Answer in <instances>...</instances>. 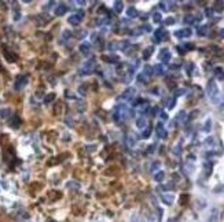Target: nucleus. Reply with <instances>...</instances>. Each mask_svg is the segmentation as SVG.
I'll list each match as a JSON object with an SVG mask.
<instances>
[{"label":"nucleus","mask_w":224,"mask_h":222,"mask_svg":"<svg viewBox=\"0 0 224 222\" xmlns=\"http://www.w3.org/2000/svg\"><path fill=\"white\" fill-rule=\"evenodd\" d=\"M206 93H208L209 99H210L215 104H219V103H220V93H219V88H217L216 82H215L213 80H209V82H208V86H206Z\"/></svg>","instance_id":"1"},{"label":"nucleus","mask_w":224,"mask_h":222,"mask_svg":"<svg viewBox=\"0 0 224 222\" xmlns=\"http://www.w3.org/2000/svg\"><path fill=\"white\" fill-rule=\"evenodd\" d=\"M129 117H132V111L128 110V107L125 104H118L117 108L114 111V121L116 122H121V121H125Z\"/></svg>","instance_id":"2"},{"label":"nucleus","mask_w":224,"mask_h":222,"mask_svg":"<svg viewBox=\"0 0 224 222\" xmlns=\"http://www.w3.org/2000/svg\"><path fill=\"white\" fill-rule=\"evenodd\" d=\"M95 66H96V61H95V58L87 59V61H85L80 66V74H83V75L91 74L93 70H95Z\"/></svg>","instance_id":"3"},{"label":"nucleus","mask_w":224,"mask_h":222,"mask_svg":"<svg viewBox=\"0 0 224 222\" xmlns=\"http://www.w3.org/2000/svg\"><path fill=\"white\" fill-rule=\"evenodd\" d=\"M26 84H28V75H18L17 77V80H15V82H14V88L17 89V91H19V89H22L24 86H26Z\"/></svg>","instance_id":"4"},{"label":"nucleus","mask_w":224,"mask_h":222,"mask_svg":"<svg viewBox=\"0 0 224 222\" xmlns=\"http://www.w3.org/2000/svg\"><path fill=\"white\" fill-rule=\"evenodd\" d=\"M166 38H168V33L165 32L164 28H160V29H157V30L154 32V41H156V43H160V41L166 40Z\"/></svg>","instance_id":"5"},{"label":"nucleus","mask_w":224,"mask_h":222,"mask_svg":"<svg viewBox=\"0 0 224 222\" xmlns=\"http://www.w3.org/2000/svg\"><path fill=\"white\" fill-rule=\"evenodd\" d=\"M158 58H160V61H161L162 63H168V62L171 61V58H172V55H171V51H169L168 48L161 49V52H160Z\"/></svg>","instance_id":"6"},{"label":"nucleus","mask_w":224,"mask_h":222,"mask_svg":"<svg viewBox=\"0 0 224 222\" xmlns=\"http://www.w3.org/2000/svg\"><path fill=\"white\" fill-rule=\"evenodd\" d=\"M191 29L190 28H184V29H180V30H176L175 32V37L177 38H186V37H190L191 36Z\"/></svg>","instance_id":"7"},{"label":"nucleus","mask_w":224,"mask_h":222,"mask_svg":"<svg viewBox=\"0 0 224 222\" xmlns=\"http://www.w3.org/2000/svg\"><path fill=\"white\" fill-rule=\"evenodd\" d=\"M81 19H83V12H81V11L74 12V14H72V15L69 17V24L79 25L81 22Z\"/></svg>","instance_id":"8"},{"label":"nucleus","mask_w":224,"mask_h":222,"mask_svg":"<svg viewBox=\"0 0 224 222\" xmlns=\"http://www.w3.org/2000/svg\"><path fill=\"white\" fill-rule=\"evenodd\" d=\"M133 96H135V88H127L124 92L121 93L120 99H122V100H132Z\"/></svg>","instance_id":"9"},{"label":"nucleus","mask_w":224,"mask_h":222,"mask_svg":"<svg viewBox=\"0 0 224 222\" xmlns=\"http://www.w3.org/2000/svg\"><path fill=\"white\" fill-rule=\"evenodd\" d=\"M156 133H157V136H158L160 139H166V136H168L166 130H165V128H164V125H162L161 122L157 123V126H156Z\"/></svg>","instance_id":"10"},{"label":"nucleus","mask_w":224,"mask_h":222,"mask_svg":"<svg viewBox=\"0 0 224 222\" xmlns=\"http://www.w3.org/2000/svg\"><path fill=\"white\" fill-rule=\"evenodd\" d=\"M201 15L199 17H194V15H186L184 18H183V22L184 24H187V25H193V24H195V22H199L201 21Z\"/></svg>","instance_id":"11"},{"label":"nucleus","mask_w":224,"mask_h":222,"mask_svg":"<svg viewBox=\"0 0 224 222\" xmlns=\"http://www.w3.org/2000/svg\"><path fill=\"white\" fill-rule=\"evenodd\" d=\"M161 199H162V202H164L165 204L171 206V204L173 203L175 196L172 195V193H162V195H161Z\"/></svg>","instance_id":"12"},{"label":"nucleus","mask_w":224,"mask_h":222,"mask_svg":"<svg viewBox=\"0 0 224 222\" xmlns=\"http://www.w3.org/2000/svg\"><path fill=\"white\" fill-rule=\"evenodd\" d=\"M79 49H80V52L83 54V55H88V54L91 52V44L89 43H81L80 47H79Z\"/></svg>","instance_id":"13"},{"label":"nucleus","mask_w":224,"mask_h":222,"mask_svg":"<svg viewBox=\"0 0 224 222\" xmlns=\"http://www.w3.org/2000/svg\"><path fill=\"white\" fill-rule=\"evenodd\" d=\"M125 144H127V147H129V148H133L136 145V140H135L133 135H128L125 137Z\"/></svg>","instance_id":"14"},{"label":"nucleus","mask_w":224,"mask_h":222,"mask_svg":"<svg viewBox=\"0 0 224 222\" xmlns=\"http://www.w3.org/2000/svg\"><path fill=\"white\" fill-rule=\"evenodd\" d=\"M19 125H21V119L18 118V115H13L11 119H10V126H11L13 129H18Z\"/></svg>","instance_id":"15"},{"label":"nucleus","mask_w":224,"mask_h":222,"mask_svg":"<svg viewBox=\"0 0 224 222\" xmlns=\"http://www.w3.org/2000/svg\"><path fill=\"white\" fill-rule=\"evenodd\" d=\"M208 32H209V26L208 25H201V26H198V29H197V34L204 37L208 34Z\"/></svg>","instance_id":"16"},{"label":"nucleus","mask_w":224,"mask_h":222,"mask_svg":"<svg viewBox=\"0 0 224 222\" xmlns=\"http://www.w3.org/2000/svg\"><path fill=\"white\" fill-rule=\"evenodd\" d=\"M136 128L137 129H144V128H147V119L144 117H139L136 119Z\"/></svg>","instance_id":"17"},{"label":"nucleus","mask_w":224,"mask_h":222,"mask_svg":"<svg viewBox=\"0 0 224 222\" xmlns=\"http://www.w3.org/2000/svg\"><path fill=\"white\" fill-rule=\"evenodd\" d=\"M66 11H68V6H66V4H59V6L55 8V15L61 17L63 14H66Z\"/></svg>","instance_id":"18"},{"label":"nucleus","mask_w":224,"mask_h":222,"mask_svg":"<svg viewBox=\"0 0 224 222\" xmlns=\"http://www.w3.org/2000/svg\"><path fill=\"white\" fill-rule=\"evenodd\" d=\"M103 61L107 62V63H118L120 58L116 55H105L103 56Z\"/></svg>","instance_id":"19"},{"label":"nucleus","mask_w":224,"mask_h":222,"mask_svg":"<svg viewBox=\"0 0 224 222\" xmlns=\"http://www.w3.org/2000/svg\"><path fill=\"white\" fill-rule=\"evenodd\" d=\"M153 73H156L157 75H164V74H165V67H164V65H156V66L153 67Z\"/></svg>","instance_id":"20"},{"label":"nucleus","mask_w":224,"mask_h":222,"mask_svg":"<svg viewBox=\"0 0 224 222\" xmlns=\"http://www.w3.org/2000/svg\"><path fill=\"white\" fill-rule=\"evenodd\" d=\"M186 118H187V115H186L184 111L179 112V115L175 118V121H173V126H176V123H180V122H183V121H186Z\"/></svg>","instance_id":"21"},{"label":"nucleus","mask_w":224,"mask_h":222,"mask_svg":"<svg viewBox=\"0 0 224 222\" xmlns=\"http://www.w3.org/2000/svg\"><path fill=\"white\" fill-rule=\"evenodd\" d=\"M4 56L7 58V61L8 62H15L17 61V55L11 52V51H8V49H4Z\"/></svg>","instance_id":"22"},{"label":"nucleus","mask_w":224,"mask_h":222,"mask_svg":"<svg viewBox=\"0 0 224 222\" xmlns=\"http://www.w3.org/2000/svg\"><path fill=\"white\" fill-rule=\"evenodd\" d=\"M153 52H154V47H147V48H144V51H143V59L144 61L150 59V56L153 55Z\"/></svg>","instance_id":"23"},{"label":"nucleus","mask_w":224,"mask_h":222,"mask_svg":"<svg viewBox=\"0 0 224 222\" xmlns=\"http://www.w3.org/2000/svg\"><path fill=\"white\" fill-rule=\"evenodd\" d=\"M215 75L219 81H223L224 80V70L221 67H215Z\"/></svg>","instance_id":"24"},{"label":"nucleus","mask_w":224,"mask_h":222,"mask_svg":"<svg viewBox=\"0 0 224 222\" xmlns=\"http://www.w3.org/2000/svg\"><path fill=\"white\" fill-rule=\"evenodd\" d=\"M209 222H219V210L217 209L212 210V214L209 217Z\"/></svg>","instance_id":"25"},{"label":"nucleus","mask_w":224,"mask_h":222,"mask_svg":"<svg viewBox=\"0 0 224 222\" xmlns=\"http://www.w3.org/2000/svg\"><path fill=\"white\" fill-rule=\"evenodd\" d=\"M127 15L129 17V18H136L137 17V10L135 7H128V10H127Z\"/></svg>","instance_id":"26"},{"label":"nucleus","mask_w":224,"mask_h":222,"mask_svg":"<svg viewBox=\"0 0 224 222\" xmlns=\"http://www.w3.org/2000/svg\"><path fill=\"white\" fill-rule=\"evenodd\" d=\"M212 167H213V163H212V162H208V160H206L205 163H204V169H205L206 176H210L212 174Z\"/></svg>","instance_id":"27"},{"label":"nucleus","mask_w":224,"mask_h":222,"mask_svg":"<svg viewBox=\"0 0 224 222\" xmlns=\"http://www.w3.org/2000/svg\"><path fill=\"white\" fill-rule=\"evenodd\" d=\"M69 189H74V191H79L80 189V184L79 182H74V181H69L68 184H66Z\"/></svg>","instance_id":"28"},{"label":"nucleus","mask_w":224,"mask_h":222,"mask_svg":"<svg viewBox=\"0 0 224 222\" xmlns=\"http://www.w3.org/2000/svg\"><path fill=\"white\" fill-rule=\"evenodd\" d=\"M164 178H165V173L164 172H158V173L154 174V180H156L157 182H162Z\"/></svg>","instance_id":"29"},{"label":"nucleus","mask_w":224,"mask_h":222,"mask_svg":"<svg viewBox=\"0 0 224 222\" xmlns=\"http://www.w3.org/2000/svg\"><path fill=\"white\" fill-rule=\"evenodd\" d=\"M147 80H149V75H146V74L142 71V73L137 75V82H142V84H146L147 82Z\"/></svg>","instance_id":"30"},{"label":"nucleus","mask_w":224,"mask_h":222,"mask_svg":"<svg viewBox=\"0 0 224 222\" xmlns=\"http://www.w3.org/2000/svg\"><path fill=\"white\" fill-rule=\"evenodd\" d=\"M122 7H124L122 1H114V11L116 12H121L122 11Z\"/></svg>","instance_id":"31"},{"label":"nucleus","mask_w":224,"mask_h":222,"mask_svg":"<svg viewBox=\"0 0 224 222\" xmlns=\"http://www.w3.org/2000/svg\"><path fill=\"white\" fill-rule=\"evenodd\" d=\"M150 135H151V126H147V128H144L143 132H142V137H143V139H149Z\"/></svg>","instance_id":"32"},{"label":"nucleus","mask_w":224,"mask_h":222,"mask_svg":"<svg viewBox=\"0 0 224 222\" xmlns=\"http://www.w3.org/2000/svg\"><path fill=\"white\" fill-rule=\"evenodd\" d=\"M70 36H72V33H70L69 30H65V32H63V34H62V38H61V43H62V44L66 43L69 38H70Z\"/></svg>","instance_id":"33"},{"label":"nucleus","mask_w":224,"mask_h":222,"mask_svg":"<svg viewBox=\"0 0 224 222\" xmlns=\"http://www.w3.org/2000/svg\"><path fill=\"white\" fill-rule=\"evenodd\" d=\"M55 100V93H48L45 98H44V103H51V102H54Z\"/></svg>","instance_id":"34"},{"label":"nucleus","mask_w":224,"mask_h":222,"mask_svg":"<svg viewBox=\"0 0 224 222\" xmlns=\"http://www.w3.org/2000/svg\"><path fill=\"white\" fill-rule=\"evenodd\" d=\"M223 8H224V1H216V3H215V8H213L215 11L220 12Z\"/></svg>","instance_id":"35"},{"label":"nucleus","mask_w":224,"mask_h":222,"mask_svg":"<svg viewBox=\"0 0 224 222\" xmlns=\"http://www.w3.org/2000/svg\"><path fill=\"white\" fill-rule=\"evenodd\" d=\"M10 108H3V110H0V117L1 118H8L10 117Z\"/></svg>","instance_id":"36"},{"label":"nucleus","mask_w":224,"mask_h":222,"mask_svg":"<svg viewBox=\"0 0 224 222\" xmlns=\"http://www.w3.org/2000/svg\"><path fill=\"white\" fill-rule=\"evenodd\" d=\"M153 21H154L156 24H160V22L162 21L161 14H160V12H154V14H153Z\"/></svg>","instance_id":"37"},{"label":"nucleus","mask_w":224,"mask_h":222,"mask_svg":"<svg viewBox=\"0 0 224 222\" xmlns=\"http://www.w3.org/2000/svg\"><path fill=\"white\" fill-rule=\"evenodd\" d=\"M210 129H212V119H206V122H205V126H204V130L205 132H210Z\"/></svg>","instance_id":"38"},{"label":"nucleus","mask_w":224,"mask_h":222,"mask_svg":"<svg viewBox=\"0 0 224 222\" xmlns=\"http://www.w3.org/2000/svg\"><path fill=\"white\" fill-rule=\"evenodd\" d=\"M144 102H146V100H143L142 98L135 99V100H133V103H132V106H133V107H137V106H142V104L144 103Z\"/></svg>","instance_id":"39"},{"label":"nucleus","mask_w":224,"mask_h":222,"mask_svg":"<svg viewBox=\"0 0 224 222\" xmlns=\"http://www.w3.org/2000/svg\"><path fill=\"white\" fill-rule=\"evenodd\" d=\"M62 108H63L62 103H58V104L55 106V110H54V112H55V115H59V114H61V111H62Z\"/></svg>","instance_id":"40"},{"label":"nucleus","mask_w":224,"mask_h":222,"mask_svg":"<svg viewBox=\"0 0 224 222\" xmlns=\"http://www.w3.org/2000/svg\"><path fill=\"white\" fill-rule=\"evenodd\" d=\"M172 152H173L175 155H180V154H181V147H180V144L175 145L173 149H172Z\"/></svg>","instance_id":"41"},{"label":"nucleus","mask_w":224,"mask_h":222,"mask_svg":"<svg viewBox=\"0 0 224 222\" xmlns=\"http://www.w3.org/2000/svg\"><path fill=\"white\" fill-rule=\"evenodd\" d=\"M168 103H169V104H168V108H169V110H172V108L175 107V104H176V98L173 96L172 99H169Z\"/></svg>","instance_id":"42"},{"label":"nucleus","mask_w":224,"mask_h":222,"mask_svg":"<svg viewBox=\"0 0 224 222\" xmlns=\"http://www.w3.org/2000/svg\"><path fill=\"white\" fill-rule=\"evenodd\" d=\"M143 73L146 74V75H151V74H153V67H151V66H144V70H143Z\"/></svg>","instance_id":"43"},{"label":"nucleus","mask_w":224,"mask_h":222,"mask_svg":"<svg viewBox=\"0 0 224 222\" xmlns=\"http://www.w3.org/2000/svg\"><path fill=\"white\" fill-rule=\"evenodd\" d=\"M160 167H161V163H160V162H154V163H153V166H151V172L154 173L156 170H158Z\"/></svg>","instance_id":"44"},{"label":"nucleus","mask_w":224,"mask_h":222,"mask_svg":"<svg viewBox=\"0 0 224 222\" xmlns=\"http://www.w3.org/2000/svg\"><path fill=\"white\" fill-rule=\"evenodd\" d=\"M164 24H165V25H168V26H169V25H173V24H175V18H172V17H169V18H166L165 21H164Z\"/></svg>","instance_id":"45"},{"label":"nucleus","mask_w":224,"mask_h":222,"mask_svg":"<svg viewBox=\"0 0 224 222\" xmlns=\"http://www.w3.org/2000/svg\"><path fill=\"white\" fill-rule=\"evenodd\" d=\"M186 93V89H177L176 92H175V98H177V96H181V95H184Z\"/></svg>","instance_id":"46"},{"label":"nucleus","mask_w":224,"mask_h":222,"mask_svg":"<svg viewBox=\"0 0 224 222\" xmlns=\"http://www.w3.org/2000/svg\"><path fill=\"white\" fill-rule=\"evenodd\" d=\"M205 14L208 18H210V17H213V10L212 8H205Z\"/></svg>","instance_id":"47"},{"label":"nucleus","mask_w":224,"mask_h":222,"mask_svg":"<svg viewBox=\"0 0 224 222\" xmlns=\"http://www.w3.org/2000/svg\"><path fill=\"white\" fill-rule=\"evenodd\" d=\"M77 108H79V111H84L85 110V104H83V103H81V102H77Z\"/></svg>","instance_id":"48"},{"label":"nucleus","mask_w":224,"mask_h":222,"mask_svg":"<svg viewBox=\"0 0 224 222\" xmlns=\"http://www.w3.org/2000/svg\"><path fill=\"white\" fill-rule=\"evenodd\" d=\"M79 91H80L81 95H85V93H87V85H81L80 88H79Z\"/></svg>","instance_id":"49"},{"label":"nucleus","mask_w":224,"mask_h":222,"mask_svg":"<svg viewBox=\"0 0 224 222\" xmlns=\"http://www.w3.org/2000/svg\"><path fill=\"white\" fill-rule=\"evenodd\" d=\"M193 69H195V66H194L193 63H190V65H188V70H187V74H188V75L193 74Z\"/></svg>","instance_id":"50"},{"label":"nucleus","mask_w":224,"mask_h":222,"mask_svg":"<svg viewBox=\"0 0 224 222\" xmlns=\"http://www.w3.org/2000/svg\"><path fill=\"white\" fill-rule=\"evenodd\" d=\"M160 8H161V10H164V11H165V10H168V6H166V3H165V1H160Z\"/></svg>","instance_id":"51"},{"label":"nucleus","mask_w":224,"mask_h":222,"mask_svg":"<svg viewBox=\"0 0 224 222\" xmlns=\"http://www.w3.org/2000/svg\"><path fill=\"white\" fill-rule=\"evenodd\" d=\"M187 199H188V196H187V195H183V196L180 197V200H181L180 203H181V204H186V203H187V202H186Z\"/></svg>","instance_id":"52"},{"label":"nucleus","mask_w":224,"mask_h":222,"mask_svg":"<svg viewBox=\"0 0 224 222\" xmlns=\"http://www.w3.org/2000/svg\"><path fill=\"white\" fill-rule=\"evenodd\" d=\"M160 115H161V118H162V119H165V121L168 119V114H166V112H164V111L160 112Z\"/></svg>","instance_id":"53"},{"label":"nucleus","mask_w":224,"mask_h":222,"mask_svg":"<svg viewBox=\"0 0 224 222\" xmlns=\"http://www.w3.org/2000/svg\"><path fill=\"white\" fill-rule=\"evenodd\" d=\"M19 18H21V14H19V11H15V14H14V19H15V21H18Z\"/></svg>","instance_id":"54"},{"label":"nucleus","mask_w":224,"mask_h":222,"mask_svg":"<svg viewBox=\"0 0 224 222\" xmlns=\"http://www.w3.org/2000/svg\"><path fill=\"white\" fill-rule=\"evenodd\" d=\"M183 48V47H180V45H179V47H176V49H177V52H179V54H184V52H186V49H181Z\"/></svg>","instance_id":"55"},{"label":"nucleus","mask_w":224,"mask_h":222,"mask_svg":"<svg viewBox=\"0 0 224 222\" xmlns=\"http://www.w3.org/2000/svg\"><path fill=\"white\" fill-rule=\"evenodd\" d=\"M153 151H154V145H150V147H149V149H147V152H150V154H151Z\"/></svg>","instance_id":"56"},{"label":"nucleus","mask_w":224,"mask_h":222,"mask_svg":"<svg viewBox=\"0 0 224 222\" xmlns=\"http://www.w3.org/2000/svg\"><path fill=\"white\" fill-rule=\"evenodd\" d=\"M219 34H220V37H223V38H224V28H223V29H220Z\"/></svg>","instance_id":"57"},{"label":"nucleus","mask_w":224,"mask_h":222,"mask_svg":"<svg viewBox=\"0 0 224 222\" xmlns=\"http://www.w3.org/2000/svg\"><path fill=\"white\" fill-rule=\"evenodd\" d=\"M87 149H88V151H93V149H96V148H93V145H88Z\"/></svg>","instance_id":"58"},{"label":"nucleus","mask_w":224,"mask_h":222,"mask_svg":"<svg viewBox=\"0 0 224 222\" xmlns=\"http://www.w3.org/2000/svg\"><path fill=\"white\" fill-rule=\"evenodd\" d=\"M188 159H190V160H195V156H194V155H188Z\"/></svg>","instance_id":"59"},{"label":"nucleus","mask_w":224,"mask_h":222,"mask_svg":"<svg viewBox=\"0 0 224 222\" xmlns=\"http://www.w3.org/2000/svg\"><path fill=\"white\" fill-rule=\"evenodd\" d=\"M168 222H177V219L176 218H171V219H168Z\"/></svg>","instance_id":"60"},{"label":"nucleus","mask_w":224,"mask_h":222,"mask_svg":"<svg viewBox=\"0 0 224 222\" xmlns=\"http://www.w3.org/2000/svg\"><path fill=\"white\" fill-rule=\"evenodd\" d=\"M28 222H29V221H28Z\"/></svg>","instance_id":"61"}]
</instances>
